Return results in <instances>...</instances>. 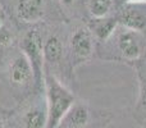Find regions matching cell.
<instances>
[{"label":"cell","instance_id":"1","mask_svg":"<svg viewBox=\"0 0 146 128\" xmlns=\"http://www.w3.org/2000/svg\"><path fill=\"white\" fill-rule=\"evenodd\" d=\"M44 88L48 105V128H56L74 104V96L48 68L44 74Z\"/></svg>","mask_w":146,"mask_h":128},{"label":"cell","instance_id":"2","mask_svg":"<svg viewBox=\"0 0 146 128\" xmlns=\"http://www.w3.org/2000/svg\"><path fill=\"white\" fill-rule=\"evenodd\" d=\"M21 50L27 56L35 76V87H44L45 74V59H44V38L40 31L33 28L30 30L22 38Z\"/></svg>","mask_w":146,"mask_h":128},{"label":"cell","instance_id":"3","mask_svg":"<svg viewBox=\"0 0 146 128\" xmlns=\"http://www.w3.org/2000/svg\"><path fill=\"white\" fill-rule=\"evenodd\" d=\"M115 37V46L121 58L126 62H137L142 56L145 51V37L142 32L126 28L119 25L115 32L113 33Z\"/></svg>","mask_w":146,"mask_h":128},{"label":"cell","instance_id":"4","mask_svg":"<svg viewBox=\"0 0 146 128\" xmlns=\"http://www.w3.org/2000/svg\"><path fill=\"white\" fill-rule=\"evenodd\" d=\"M69 51L73 67L80 65L92 56L95 51V38L86 26L77 27L69 38Z\"/></svg>","mask_w":146,"mask_h":128},{"label":"cell","instance_id":"5","mask_svg":"<svg viewBox=\"0 0 146 128\" xmlns=\"http://www.w3.org/2000/svg\"><path fill=\"white\" fill-rule=\"evenodd\" d=\"M7 74L10 85L18 90H26L35 86V76L27 56L19 51L12 56L7 68Z\"/></svg>","mask_w":146,"mask_h":128},{"label":"cell","instance_id":"6","mask_svg":"<svg viewBox=\"0 0 146 128\" xmlns=\"http://www.w3.org/2000/svg\"><path fill=\"white\" fill-rule=\"evenodd\" d=\"M46 12L45 0H17L15 15L23 23H36L41 21Z\"/></svg>","mask_w":146,"mask_h":128},{"label":"cell","instance_id":"7","mask_svg":"<svg viewBox=\"0 0 146 128\" xmlns=\"http://www.w3.org/2000/svg\"><path fill=\"white\" fill-rule=\"evenodd\" d=\"M127 7L117 15L121 26L139 32L146 31V12L135 7L132 3H127Z\"/></svg>","mask_w":146,"mask_h":128},{"label":"cell","instance_id":"8","mask_svg":"<svg viewBox=\"0 0 146 128\" xmlns=\"http://www.w3.org/2000/svg\"><path fill=\"white\" fill-rule=\"evenodd\" d=\"M119 22L117 17H104V18H92L88 23V30L91 31L94 38L101 44H105L113 36L118 28Z\"/></svg>","mask_w":146,"mask_h":128},{"label":"cell","instance_id":"9","mask_svg":"<svg viewBox=\"0 0 146 128\" xmlns=\"http://www.w3.org/2000/svg\"><path fill=\"white\" fill-rule=\"evenodd\" d=\"M90 121V111L83 103H74L56 128H85Z\"/></svg>","mask_w":146,"mask_h":128},{"label":"cell","instance_id":"10","mask_svg":"<svg viewBox=\"0 0 146 128\" xmlns=\"http://www.w3.org/2000/svg\"><path fill=\"white\" fill-rule=\"evenodd\" d=\"M25 128H48V105L46 99L42 104L37 103L28 106L22 115Z\"/></svg>","mask_w":146,"mask_h":128},{"label":"cell","instance_id":"11","mask_svg":"<svg viewBox=\"0 0 146 128\" xmlns=\"http://www.w3.org/2000/svg\"><path fill=\"white\" fill-rule=\"evenodd\" d=\"M64 46L60 37L55 33L49 35L44 40V59H45V67L56 65L63 59Z\"/></svg>","mask_w":146,"mask_h":128},{"label":"cell","instance_id":"12","mask_svg":"<svg viewBox=\"0 0 146 128\" xmlns=\"http://www.w3.org/2000/svg\"><path fill=\"white\" fill-rule=\"evenodd\" d=\"M88 12L92 18L108 17L114 7V0H88Z\"/></svg>","mask_w":146,"mask_h":128},{"label":"cell","instance_id":"13","mask_svg":"<svg viewBox=\"0 0 146 128\" xmlns=\"http://www.w3.org/2000/svg\"><path fill=\"white\" fill-rule=\"evenodd\" d=\"M137 78H139V100H137V105L140 109L146 110V76L142 74V70L137 69Z\"/></svg>","mask_w":146,"mask_h":128},{"label":"cell","instance_id":"14","mask_svg":"<svg viewBox=\"0 0 146 128\" xmlns=\"http://www.w3.org/2000/svg\"><path fill=\"white\" fill-rule=\"evenodd\" d=\"M14 41V35L13 31H10V28L7 25H3L0 27V48H7L10 46Z\"/></svg>","mask_w":146,"mask_h":128},{"label":"cell","instance_id":"15","mask_svg":"<svg viewBox=\"0 0 146 128\" xmlns=\"http://www.w3.org/2000/svg\"><path fill=\"white\" fill-rule=\"evenodd\" d=\"M5 19H7V15H5V10L3 9V7L0 5V27L5 23Z\"/></svg>","mask_w":146,"mask_h":128},{"label":"cell","instance_id":"16","mask_svg":"<svg viewBox=\"0 0 146 128\" xmlns=\"http://www.w3.org/2000/svg\"><path fill=\"white\" fill-rule=\"evenodd\" d=\"M0 128H9L7 126V124H4V123H1V122H0Z\"/></svg>","mask_w":146,"mask_h":128}]
</instances>
